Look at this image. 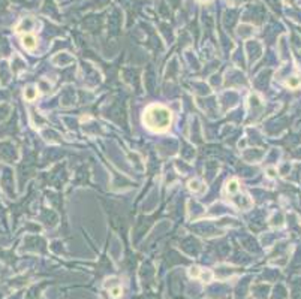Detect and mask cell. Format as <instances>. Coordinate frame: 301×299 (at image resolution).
<instances>
[{
    "label": "cell",
    "mask_w": 301,
    "mask_h": 299,
    "mask_svg": "<svg viewBox=\"0 0 301 299\" xmlns=\"http://www.w3.org/2000/svg\"><path fill=\"white\" fill-rule=\"evenodd\" d=\"M24 96H26L27 100H35L36 96H38V90H36L35 87H29V88L24 91Z\"/></svg>",
    "instance_id": "4"
},
{
    "label": "cell",
    "mask_w": 301,
    "mask_h": 299,
    "mask_svg": "<svg viewBox=\"0 0 301 299\" xmlns=\"http://www.w3.org/2000/svg\"><path fill=\"white\" fill-rule=\"evenodd\" d=\"M286 85H288V87H291V88H297V87L300 85V81H298V79L294 76V78H289V79H288Z\"/></svg>",
    "instance_id": "8"
},
{
    "label": "cell",
    "mask_w": 301,
    "mask_h": 299,
    "mask_svg": "<svg viewBox=\"0 0 301 299\" xmlns=\"http://www.w3.org/2000/svg\"><path fill=\"white\" fill-rule=\"evenodd\" d=\"M201 272H202V271H201L198 266H192V268L189 269V275H190L192 278H199V277H201Z\"/></svg>",
    "instance_id": "6"
},
{
    "label": "cell",
    "mask_w": 301,
    "mask_h": 299,
    "mask_svg": "<svg viewBox=\"0 0 301 299\" xmlns=\"http://www.w3.org/2000/svg\"><path fill=\"white\" fill-rule=\"evenodd\" d=\"M187 187H189V190H190V191H193V193L202 191V188H204L202 182H201V181H198V179H190V181H189V184H187Z\"/></svg>",
    "instance_id": "3"
},
{
    "label": "cell",
    "mask_w": 301,
    "mask_h": 299,
    "mask_svg": "<svg viewBox=\"0 0 301 299\" xmlns=\"http://www.w3.org/2000/svg\"><path fill=\"white\" fill-rule=\"evenodd\" d=\"M201 280H204V283H210L211 281V278H213V274L210 272V271H202V272H201V277H199Z\"/></svg>",
    "instance_id": "7"
},
{
    "label": "cell",
    "mask_w": 301,
    "mask_h": 299,
    "mask_svg": "<svg viewBox=\"0 0 301 299\" xmlns=\"http://www.w3.org/2000/svg\"><path fill=\"white\" fill-rule=\"evenodd\" d=\"M142 124L154 133H163L172 124V112L163 105L153 103L145 108L142 114Z\"/></svg>",
    "instance_id": "1"
},
{
    "label": "cell",
    "mask_w": 301,
    "mask_h": 299,
    "mask_svg": "<svg viewBox=\"0 0 301 299\" xmlns=\"http://www.w3.org/2000/svg\"><path fill=\"white\" fill-rule=\"evenodd\" d=\"M268 172H270V173H268V176H270V178H273V176H274V171H273V169H268Z\"/></svg>",
    "instance_id": "9"
},
{
    "label": "cell",
    "mask_w": 301,
    "mask_h": 299,
    "mask_svg": "<svg viewBox=\"0 0 301 299\" xmlns=\"http://www.w3.org/2000/svg\"><path fill=\"white\" fill-rule=\"evenodd\" d=\"M201 2H205V0H201Z\"/></svg>",
    "instance_id": "10"
},
{
    "label": "cell",
    "mask_w": 301,
    "mask_h": 299,
    "mask_svg": "<svg viewBox=\"0 0 301 299\" xmlns=\"http://www.w3.org/2000/svg\"><path fill=\"white\" fill-rule=\"evenodd\" d=\"M23 45H24L26 49L33 51V49L36 48V38H35L33 35H26V36L23 38Z\"/></svg>",
    "instance_id": "2"
},
{
    "label": "cell",
    "mask_w": 301,
    "mask_h": 299,
    "mask_svg": "<svg viewBox=\"0 0 301 299\" xmlns=\"http://www.w3.org/2000/svg\"><path fill=\"white\" fill-rule=\"evenodd\" d=\"M122 287L120 286H116V287H111L110 289V295H111V298H114V299H117V298H120L122 296Z\"/></svg>",
    "instance_id": "5"
}]
</instances>
